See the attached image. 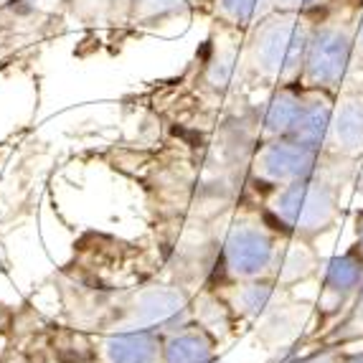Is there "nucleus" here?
<instances>
[{
  "mask_svg": "<svg viewBox=\"0 0 363 363\" xmlns=\"http://www.w3.org/2000/svg\"><path fill=\"white\" fill-rule=\"evenodd\" d=\"M310 30L303 13L272 11L259 18L247 46V67L269 84H300Z\"/></svg>",
  "mask_w": 363,
  "mask_h": 363,
  "instance_id": "1",
  "label": "nucleus"
},
{
  "mask_svg": "<svg viewBox=\"0 0 363 363\" xmlns=\"http://www.w3.org/2000/svg\"><path fill=\"white\" fill-rule=\"evenodd\" d=\"M267 211L285 234L308 242L335 224L338 191L320 178H305L290 186L274 188L272 199L267 201Z\"/></svg>",
  "mask_w": 363,
  "mask_h": 363,
  "instance_id": "2",
  "label": "nucleus"
},
{
  "mask_svg": "<svg viewBox=\"0 0 363 363\" xmlns=\"http://www.w3.org/2000/svg\"><path fill=\"white\" fill-rule=\"evenodd\" d=\"M279 242L269 226L242 218L229 229L221 247V267L234 282L272 279L277 264Z\"/></svg>",
  "mask_w": 363,
  "mask_h": 363,
  "instance_id": "3",
  "label": "nucleus"
},
{
  "mask_svg": "<svg viewBox=\"0 0 363 363\" xmlns=\"http://www.w3.org/2000/svg\"><path fill=\"white\" fill-rule=\"evenodd\" d=\"M356 54L353 30L340 23H318L310 30L300 84L305 89L333 91L340 86Z\"/></svg>",
  "mask_w": 363,
  "mask_h": 363,
  "instance_id": "4",
  "label": "nucleus"
},
{
  "mask_svg": "<svg viewBox=\"0 0 363 363\" xmlns=\"http://www.w3.org/2000/svg\"><path fill=\"white\" fill-rule=\"evenodd\" d=\"M320 155V147L305 145L295 138L262 140V145L252 157V176L272 188L290 186V183L313 178Z\"/></svg>",
  "mask_w": 363,
  "mask_h": 363,
  "instance_id": "5",
  "label": "nucleus"
},
{
  "mask_svg": "<svg viewBox=\"0 0 363 363\" xmlns=\"http://www.w3.org/2000/svg\"><path fill=\"white\" fill-rule=\"evenodd\" d=\"M188 313V300L181 290L173 287H147L133 303L135 328H150V330H176V323L183 325V315Z\"/></svg>",
  "mask_w": 363,
  "mask_h": 363,
  "instance_id": "6",
  "label": "nucleus"
},
{
  "mask_svg": "<svg viewBox=\"0 0 363 363\" xmlns=\"http://www.w3.org/2000/svg\"><path fill=\"white\" fill-rule=\"evenodd\" d=\"M305 102V86L303 84H282L274 89V94L264 102L259 117V133L262 140L272 138H290L295 130L300 112Z\"/></svg>",
  "mask_w": 363,
  "mask_h": 363,
  "instance_id": "7",
  "label": "nucleus"
},
{
  "mask_svg": "<svg viewBox=\"0 0 363 363\" xmlns=\"http://www.w3.org/2000/svg\"><path fill=\"white\" fill-rule=\"evenodd\" d=\"M163 335L150 328H133L102 340L107 363H157L163 356Z\"/></svg>",
  "mask_w": 363,
  "mask_h": 363,
  "instance_id": "8",
  "label": "nucleus"
},
{
  "mask_svg": "<svg viewBox=\"0 0 363 363\" xmlns=\"http://www.w3.org/2000/svg\"><path fill=\"white\" fill-rule=\"evenodd\" d=\"M325 147L335 155H361L363 152V97H343L333 109ZM323 147V150H325Z\"/></svg>",
  "mask_w": 363,
  "mask_h": 363,
  "instance_id": "9",
  "label": "nucleus"
},
{
  "mask_svg": "<svg viewBox=\"0 0 363 363\" xmlns=\"http://www.w3.org/2000/svg\"><path fill=\"white\" fill-rule=\"evenodd\" d=\"M333 91H320V89H305V102L300 120H297L295 130L290 138L300 140L305 145L313 147H325L328 130H330V120H333Z\"/></svg>",
  "mask_w": 363,
  "mask_h": 363,
  "instance_id": "10",
  "label": "nucleus"
},
{
  "mask_svg": "<svg viewBox=\"0 0 363 363\" xmlns=\"http://www.w3.org/2000/svg\"><path fill=\"white\" fill-rule=\"evenodd\" d=\"M163 363H213V338L206 328H181L163 340Z\"/></svg>",
  "mask_w": 363,
  "mask_h": 363,
  "instance_id": "11",
  "label": "nucleus"
},
{
  "mask_svg": "<svg viewBox=\"0 0 363 363\" xmlns=\"http://www.w3.org/2000/svg\"><path fill=\"white\" fill-rule=\"evenodd\" d=\"M363 282V252L351 249L325 262V295L335 300V305L345 303Z\"/></svg>",
  "mask_w": 363,
  "mask_h": 363,
  "instance_id": "12",
  "label": "nucleus"
},
{
  "mask_svg": "<svg viewBox=\"0 0 363 363\" xmlns=\"http://www.w3.org/2000/svg\"><path fill=\"white\" fill-rule=\"evenodd\" d=\"M315 267L318 262H315L313 249L305 247V239H295V242L279 247L272 279L277 285H292L297 279H308L315 272Z\"/></svg>",
  "mask_w": 363,
  "mask_h": 363,
  "instance_id": "13",
  "label": "nucleus"
},
{
  "mask_svg": "<svg viewBox=\"0 0 363 363\" xmlns=\"http://www.w3.org/2000/svg\"><path fill=\"white\" fill-rule=\"evenodd\" d=\"M239 64H242V51L236 46H218L206 61V72H203L206 84L216 91H226L234 84Z\"/></svg>",
  "mask_w": 363,
  "mask_h": 363,
  "instance_id": "14",
  "label": "nucleus"
},
{
  "mask_svg": "<svg viewBox=\"0 0 363 363\" xmlns=\"http://www.w3.org/2000/svg\"><path fill=\"white\" fill-rule=\"evenodd\" d=\"M267 6V0H216L218 16L231 26H252L257 23V16L262 13V8Z\"/></svg>",
  "mask_w": 363,
  "mask_h": 363,
  "instance_id": "15",
  "label": "nucleus"
},
{
  "mask_svg": "<svg viewBox=\"0 0 363 363\" xmlns=\"http://www.w3.org/2000/svg\"><path fill=\"white\" fill-rule=\"evenodd\" d=\"M186 6L188 0H133V16L143 23H157L183 13Z\"/></svg>",
  "mask_w": 363,
  "mask_h": 363,
  "instance_id": "16",
  "label": "nucleus"
},
{
  "mask_svg": "<svg viewBox=\"0 0 363 363\" xmlns=\"http://www.w3.org/2000/svg\"><path fill=\"white\" fill-rule=\"evenodd\" d=\"M320 6H323V0H267V8H272V11H287V13H305Z\"/></svg>",
  "mask_w": 363,
  "mask_h": 363,
  "instance_id": "17",
  "label": "nucleus"
},
{
  "mask_svg": "<svg viewBox=\"0 0 363 363\" xmlns=\"http://www.w3.org/2000/svg\"><path fill=\"white\" fill-rule=\"evenodd\" d=\"M308 363H340V353H333V351H328V353H320V356L310 358Z\"/></svg>",
  "mask_w": 363,
  "mask_h": 363,
  "instance_id": "18",
  "label": "nucleus"
},
{
  "mask_svg": "<svg viewBox=\"0 0 363 363\" xmlns=\"http://www.w3.org/2000/svg\"><path fill=\"white\" fill-rule=\"evenodd\" d=\"M353 38H356V51L363 56V13H361V21H358V28H356V33H353Z\"/></svg>",
  "mask_w": 363,
  "mask_h": 363,
  "instance_id": "19",
  "label": "nucleus"
},
{
  "mask_svg": "<svg viewBox=\"0 0 363 363\" xmlns=\"http://www.w3.org/2000/svg\"><path fill=\"white\" fill-rule=\"evenodd\" d=\"M340 363H363V351H356V353H340Z\"/></svg>",
  "mask_w": 363,
  "mask_h": 363,
  "instance_id": "20",
  "label": "nucleus"
},
{
  "mask_svg": "<svg viewBox=\"0 0 363 363\" xmlns=\"http://www.w3.org/2000/svg\"><path fill=\"white\" fill-rule=\"evenodd\" d=\"M356 236H358V249L363 252V211H358L356 216Z\"/></svg>",
  "mask_w": 363,
  "mask_h": 363,
  "instance_id": "21",
  "label": "nucleus"
},
{
  "mask_svg": "<svg viewBox=\"0 0 363 363\" xmlns=\"http://www.w3.org/2000/svg\"><path fill=\"white\" fill-rule=\"evenodd\" d=\"M21 3H30L33 8H49L54 3H59V0H21Z\"/></svg>",
  "mask_w": 363,
  "mask_h": 363,
  "instance_id": "22",
  "label": "nucleus"
},
{
  "mask_svg": "<svg viewBox=\"0 0 363 363\" xmlns=\"http://www.w3.org/2000/svg\"><path fill=\"white\" fill-rule=\"evenodd\" d=\"M11 3H16V0H0V8H6V6H11Z\"/></svg>",
  "mask_w": 363,
  "mask_h": 363,
  "instance_id": "23",
  "label": "nucleus"
},
{
  "mask_svg": "<svg viewBox=\"0 0 363 363\" xmlns=\"http://www.w3.org/2000/svg\"><path fill=\"white\" fill-rule=\"evenodd\" d=\"M358 3H361V6H363V0H358Z\"/></svg>",
  "mask_w": 363,
  "mask_h": 363,
  "instance_id": "24",
  "label": "nucleus"
},
{
  "mask_svg": "<svg viewBox=\"0 0 363 363\" xmlns=\"http://www.w3.org/2000/svg\"><path fill=\"white\" fill-rule=\"evenodd\" d=\"M361 313H363V310H361Z\"/></svg>",
  "mask_w": 363,
  "mask_h": 363,
  "instance_id": "25",
  "label": "nucleus"
}]
</instances>
